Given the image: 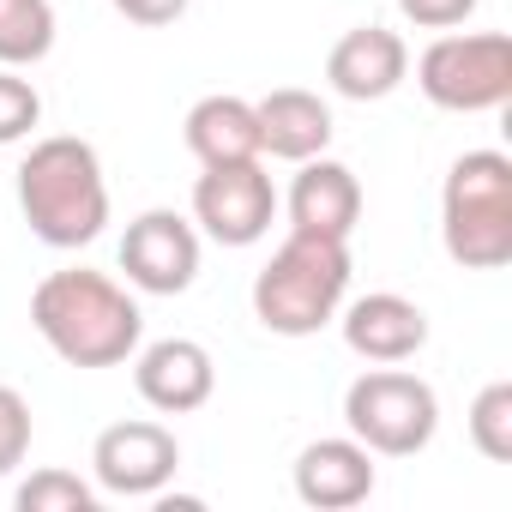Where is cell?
<instances>
[{"label":"cell","mask_w":512,"mask_h":512,"mask_svg":"<svg viewBox=\"0 0 512 512\" xmlns=\"http://www.w3.org/2000/svg\"><path fill=\"white\" fill-rule=\"evenodd\" d=\"M31 326L67 368H121L145 338L139 302L91 266L49 272L31 290Z\"/></svg>","instance_id":"obj_1"},{"label":"cell","mask_w":512,"mask_h":512,"mask_svg":"<svg viewBox=\"0 0 512 512\" xmlns=\"http://www.w3.org/2000/svg\"><path fill=\"white\" fill-rule=\"evenodd\" d=\"M19 211L43 247H91L109 223V181L91 139H37L19 163Z\"/></svg>","instance_id":"obj_2"},{"label":"cell","mask_w":512,"mask_h":512,"mask_svg":"<svg viewBox=\"0 0 512 512\" xmlns=\"http://www.w3.org/2000/svg\"><path fill=\"white\" fill-rule=\"evenodd\" d=\"M350 302V241L290 229L253 278V320L278 338H314Z\"/></svg>","instance_id":"obj_3"},{"label":"cell","mask_w":512,"mask_h":512,"mask_svg":"<svg viewBox=\"0 0 512 512\" xmlns=\"http://www.w3.org/2000/svg\"><path fill=\"white\" fill-rule=\"evenodd\" d=\"M440 241L452 266L500 272L512 260V157L464 151L440 187Z\"/></svg>","instance_id":"obj_4"},{"label":"cell","mask_w":512,"mask_h":512,"mask_svg":"<svg viewBox=\"0 0 512 512\" xmlns=\"http://www.w3.org/2000/svg\"><path fill=\"white\" fill-rule=\"evenodd\" d=\"M416 85L446 115H488L512 103V37L506 31H446L416 55Z\"/></svg>","instance_id":"obj_5"},{"label":"cell","mask_w":512,"mask_h":512,"mask_svg":"<svg viewBox=\"0 0 512 512\" xmlns=\"http://www.w3.org/2000/svg\"><path fill=\"white\" fill-rule=\"evenodd\" d=\"M344 428L374 458H416L440 428V398L422 374H404L398 362L368 368L344 392Z\"/></svg>","instance_id":"obj_6"},{"label":"cell","mask_w":512,"mask_h":512,"mask_svg":"<svg viewBox=\"0 0 512 512\" xmlns=\"http://www.w3.org/2000/svg\"><path fill=\"white\" fill-rule=\"evenodd\" d=\"M193 223L217 247H253V241H266L272 223H278V187L260 169V157L205 169L193 181Z\"/></svg>","instance_id":"obj_7"},{"label":"cell","mask_w":512,"mask_h":512,"mask_svg":"<svg viewBox=\"0 0 512 512\" xmlns=\"http://www.w3.org/2000/svg\"><path fill=\"white\" fill-rule=\"evenodd\" d=\"M181 470V440L163 428V422H115L97 434L91 446V476L103 494H121V500H151L175 482Z\"/></svg>","instance_id":"obj_8"},{"label":"cell","mask_w":512,"mask_h":512,"mask_svg":"<svg viewBox=\"0 0 512 512\" xmlns=\"http://www.w3.org/2000/svg\"><path fill=\"white\" fill-rule=\"evenodd\" d=\"M121 272L145 296L193 290V278H199V229L181 211H169V205L139 211L127 223V235H121Z\"/></svg>","instance_id":"obj_9"},{"label":"cell","mask_w":512,"mask_h":512,"mask_svg":"<svg viewBox=\"0 0 512 512\" xmlns=\"http://www.w3.org/2000/svg\"><path fill=\"white\" fill-rule=\"evenodd\" d=\"M133 356H139L133 362V386L163 416H187V410H199L217 392V362H211V350L199 338H157V344H145Z\"/></svg>","instance_id":"obj_10"},{"label":"cell","mask_w":512,"mask_h":512,"mask_svg":"<svg viewBox=\"0 0 512 512\" xmlns=\"http://www.w3.org/2000/svg\"><path fill=\"white\" fill-rule=\"evenodd\" d=\"M326 79H332V91L350 97V103H380V97H392V91L410 79V49H404V37L386 31V25H356V31H344V37L332 43Z\"/></svg>","instance_id":"obj_11"},{"label":"cell","mask_w":512,"mask_h":512,"mask_svg":"<svg viewBox=\"0 0 512 512\" xmlns=\"http://www.w3.org/2000/svg\"><path fill=\"white\" fill-rule=\"evenodd\" d=\"M290 229H308V235H332V241H350L356 223H362V181L350 163L338 157H308L296 163V181H290Z\"/></svg>","instance_id":"obj_12"},{"label":"cell","mask_w":512,"mask_h":512,"mask_svg":"<svg viewBox=\"0 0 512 512\" xmlns=\"http://www.w3.org/2000/svg\"><path fill=\"white\" fill-rule=\"evenodd\" d=\"M338 326H344V344L362 362H410L428 344V314L410 296H392V290H374V296L344 302L338 308Z\"/></svg>","instance_id":"obj_13"},{"label":"cell","mask_w":512,"mask_h":512,"mask_svg":"<svg viewBox=\"0 0 512 512\" xmlns=\"http://www.w3.org/2000/svg\"><path fill=\"white\" fill-rule=\"evenodd\" d=\"M374 494V452L356 434H332L302 446L296 458V500L320 512H350Z\"/></svg>","instance_id":"obj_14"},{"label":"cell","mask_w":512,"mask_h":512,"mask_svg":"<svg viewBox=\"0 0 512 512\" xmlns=\"http://www.w3.org/2000/svg\"><path fill=\"white\" fill-rule=\"evenodd\" d=\"M253 121H260V151L284 157V163H308L332 145V103L302 91V85H284V91H266L253 103Z\"/></svg>","instance_id":"obj_15"},{"label":"cell","mask_w":512,"mask_h":512,"mask_svg":"<svg viewBox=\"0 0 512 512\" xmlns=\"http://www.w3.org/2000/svg\"><path fill=\"white\" fill-rule=\"evenodd\" d=\"M181 139L187 151L199 157V169H217V163H253L266 157L260 151V121H253V103L247 97H199L181 121Z\"/></svg>","instance_id":"obj_16"},{"label":"cell","mask_w":512,"mask_h":512,"mask_svg":"<svg viewBox=\"0 0 512 512\" xmlns=\"http://www.w3.org/2000/svg\"><path fill=\"white\" fill-rule=\"evenodd\" d=\"M55 49L49 0H0V67H37Z\"/></svg>","instance_id":"obj_17"},{"label":"cell","mask_w":512,"mask_h":512,"mask_svg":"<svg viewBox=\"0 0 512 512\" xmlns=\"http://www.w3.org/2000/svg\"><path fill=\"white\" fill-rule=\"evenodd\" d=\"M470 446L488 464H512V380H488L470 404Z\"/></svg>","instance_id":"obj_18"},{"label":"cell","mask_w":512,"mask_h":512,"mask_svg":"<svg viewBox=\"0 0 512 512\" xmlns=\"http://www.w3.org/2000/svg\"><path fill=\"white\" fill-rule=\"evenodd\" d=\"M103 488H91L73 470H37L31 482H19V512H97Z\"/></svg>","instance_id":"obj_19"},{"label":"cell","mask_w":512,"mask_h":512,"mask_svg":"<svg viewBox=\"0 0 512 512\" xmlns=\"http://www.w3.org/2000/svg\"><path fill=\"white\" fill-rule=\"evenodd\" d=\"M43 121V97L19 67H0V145L31 139V127Z\"/></svg>","instance_id":"obj_20"},{"label":"cell","mask_w":512,"mask_h":512,"mask_svg":"<svg viewBox=\"0 0 512 512\" xmlns=\"http://www.w3.org/2000/svg\"><path fill=\"white\" fill-rule=\"evenodd\" d=\"M31 452V404L19 386H0V476H13Z\"/></svg>","instance_id":"obj_21"},{"label":"cell","mask_w":512,"mask_h":512,"mask_svg":"<svg viewBox=\"0 0 512 512\" xmlns=\"http://www.w3.org/2000/svg\"><path fill=\"white\" fill-rule=\"evenodd\" d=\"M482 0H398V13L416 25V31H458Z\"/></svg>","instance_id":"obj_22"},{"label":"cell","mask_w":512,"mask_h":512,"mask_svg":"<svg viewBox=\"0 0 512 512\" xmlns=\"http://www.w3.org/2000/svg\"><path fill=\"white\" fill-rule=\"evenodd\" d=\"M187 7H193V0H115V13H121L127 25H145V31H157V25H175Z\"/></svg>","instance_id":"obj_23"}]
</instances>
